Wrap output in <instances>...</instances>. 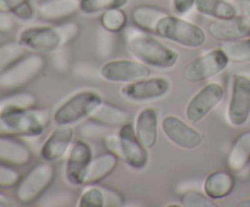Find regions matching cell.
Returning <instances> with one entry per match:
<instances>
[{
    "label": "cell",
    "mask_w": 250,
    "mask_h": 207,
    "mask_svg": "<svg viewBox=\"0 0 250 207\" xmlns=\"http://www.w3.org/2000/svg\"><path fill=\"white\" fill-rule=\"evenodd\" d=\"M78 207H106L105 188L99 184H88L77 200Z\"/></svg>",
    "instance_id": "30"
},
{
    "label": "cell",
    "mask_w": 250,
    "mask_h": 207,
    "mask_svg": "<svg viewBox=\"0 0 250 207\" xmlns=\"http://www.w3.org/2000/svg\"><path fill=\"white\" fill-rule=\"evenodd\" d=\"M229 60L221 48L212 49L195 57L186 66L183 78L188 83H204L224 72Z\"/></svg>",
    "instance_id": "8"
},
{
    "label": "cell",
    "mask_w": 250,
    "mask_h": 207,
    "mask_svg": "<svg viewBox=\"0 0 250 207\" xmlns=\"http://www.w3.org/2000/svg\"><path fill=\"white\" fill-rule=\"evenodd\" d=\"M0 11L9 12L22 21H29L37 14L32 0H0Z\"/></svg>",
    "instance_id": "29"
},
{
    "label": "cell",
    "mask_w": 250,
    "mask_h": 207,
    "mask_svg": "<svg viewBox=\"0 0 250 207\" xmlns=\"http://www.w3.org/2000/svg\"><path fill=\"white\" fill-rule=\"evenodd\" d=\"M250 117V77L236 73L231 79L226 118L232 127H243Z\"/></svg>",
    "instance_id": "10"
},
{
    "label": "cell",
    "mask_w": 250,
    "mask_h": 207,
    "mask_svg": "<svg viewBox=\"0 0 250 207\" xmlns=\"http://www.w3.org/2000/svg\"><path fill=\"white\" fill-rule=\"evenodd\" d=\"M227 167L231 172L239 173L250 165V131L239 134L226 158Z\"/></svg>",
    "instance_id": "24"
},
{
    "label": "cell",
    "mask_w": 250,
    "mask_h": 207,
    "mask_svg": "<svg viewBox=\"0 0 250 207\" xmlns=\"http://www.w3.org/2000/svg\"><path fill=\"white\" fill-rule=\"evenodd\" d=\"M46 68L43 54L28 53L0 73V90L19 92L37 79Z\"/></svg>",
    "instance_id": "5"
},
{
    "label": "cell",
    "mask_w": 250,
    "mask_h": 207,
    "mask_svg": "<svg viewBox=\"0 0 250 207\" xmlns=\"http://www.w3.org/2000/svg\"><path fill=\"white\" fill-rule=\"evenodd\" d=\"M171 80L166 77H146L127 83L120 89L122 97L131 102H149L163 99L170 93Z\"/></svg>",
    "instance_id": "14"
},
{
    "label": "cell",
    "mask_w": 250,
    "mask_h": 207,
    "mask_svg": "<svg viewBox=\"0 0 250 207\" xmlns=\"http://www.w3.org/2000/svg\"><path fill=\"white\" fill-rule=\"evenodd\" d=\"M194 10L212 19H232L239 15L236 5L227 0H195Z\"/></svg>",
    "instance_id": "25"
},
{
    "label": "cell",
    "mask_w": 250,
    "mask_h": 207,
    "mask_svg": "<svg viewBox=\"0 0 250 207\" xmlns=\"http://www.w3.org/2000/svg\"><path fill=\"white\" fill-rule=\"evenodd\" d=\"M150 75V67L136 58H114L104 62L99 68L100 78L112 84H127Z\"/></svg>",
    "instance_id": "12"
},
{
    "label": "cell",
    "mask_w": 250,
    "mask_h": 207,
    "mask_svg": "<svg viewBox=\"0 0 250 207\" xmlns=\"http://www.w3.org/2000/svg\"><path fill=\"white\" fill-rule=\"evenodd\" d=\"M15 19L9 12L0 11V33H9L14 29Z\"/></svg>",
    "instance_id": "39"
},
{
    "label": "cell",
    "mask_w": 250,
    "mask_h": 207,
    "mask_svg": "<svg viewBox=\"0 0 250 207\" xmlns=\"http://www.w3.org/2000/svg\"><path fill=\"white\" fill-rule=\"evenodd\" d=\"M103 101V96L97 90H81L61 102L54 111L51 119L55 124L75 126L89 118Z\"/></svg>",
    "instance_id": "6"
},
{
    "label": "cell",
    "mask_w": 250,
    "mask_h": 207,
    "mask_svg": "<svg viewBox=\"0 0 250 207\" xmlns=\"http://www.w3.org/2000/svg\"><path fill=\"white\" fill-rule=\"evenodd\" d=\"M128 23V17H127L126 12L120 9H111L107 11L103 12L100 16V24L104 31L110 32V33H120V32L125 31Z\"/></svg>",
    "instance_id": "31"
},
{
    "label": "cell",
    "mask_w": 250,
    "mask_h": 207,
    "mask_svg": "<svg viewBox=\"0 0 250 207\" xmlns=\"http://www.w3.org/2000/svg\"><path fill=\"white\" fill-rule=\"evenodd\" d=\"M58 26L59 28H60L61 34H62L65 45H68V44L72 43V41L77 38L78 34H80V26H78V23H76V22L65 21L59 23Z\"/></svg>",
    "instance_id": "36"
},
{
    "label": "cell",
    "mask_w": 250,
    "mask_h": 207,
    "mask_svg": "<svg viewBox=\"0 0 250 207\" xmlns=\"http://www.w3.org/2000/svg\"><path fill=\"white\" fill-rule=\"evenodd\" d=\"M181 204L183 207H216L214 200L210 199L204 191L188 190L181 196Z\"/></svg>",
    "instance_id": "34"
},
{
    "label": "cell",
    "mask_w": 250,
    "mask_h": 207,
    "mask_svg": "<svg viewBox=\"0 0 250 207\" xmlns=\"http://www.w3.org/2000/svg\"><path fill=\"white\" fill-rule=\"evenodd\" d=\"M37 97L31 93L12 92L6 96L0 97V114L4 112L36 107Z\"/></svg>",
    "instance_id": "27"
},
{
    "label": "cell",
    "mask_w": 250,
    "mask_h": 207,
    "mask_svg": "<svg viewBox=\"0 0 250 207\" xmlns=\"http://www.w3.org/2000/svg\"><path fill=\"white\" fill-rule=\"evenodd\" d=\"M75 140V129L73 126L55 124V128L51 131L48 138L41 148V157L43 161L56 162L60 161L70 150Z\"/></svg>",
    "instance_id": "16"
},
{
    "label": "cell",
    "mask_w": 250,
    "mask_h": 207,
    "mask_svg": "<svg viewBox=\"0 0 250 207\" xmlns=\"http://www.w3.org/2000/svg\"><path fill=\"white\" fill-rule=\"evenodd\" d=\"M24 54H27V50L17 40L0 44V73L7 70Z\"/></svg>",
    "instance_id": "33"
},
{
    "label": "cell",
    "mask_w": 250,
    "mask_h": 207,
    "mask_svg": "<svg viewBox=\"0 0 250 207\" xmlns=\"http://www.w3.org/2000/svg\"><path fill=\"white\" fill-rule=\"evenodd\" d=\"M168 12L158 6L151 5H139L134 7L131 12L132 23L138 28L154 34L159 21Z\"/></svg>",
    "instance_id": "26"
},
{
    "label": "cell",
    "mask_w": 250,
    "mask_h": 207,
    "mask_svg": "<svg viewBox=\"0 0 250 207\" xmlns=\"http://www.w3.org/2000/svg\"><path fill=\"white\" fill-rule=\"evenodd\" d=\"M104 146L132 169L143 170L148 166V149L139 141L132 122L120 127L117 133L105 136Z\"/></svg>",
    "instance_id": "3"
},
{
    "label": "cell",
    "mask_w": 250,
    "mask_h": 207,
    "mask_svg": "<svg viewBox=\"0 0 250 207\" xmlns=\"http://www.w3.org/2000/svg\"><path fill=\"white\" fill-rule=\"evenodd\" d=\"M133 126L139 141L148 150L155 148L159 138V129H160L158 111L154 107H144L137 113Z\"/></svg>",
    "instance_id": "18"
},
{
    "label": "cell",
    "mask_w": 250,
    "mask_h": 207,
    "mask_svg": "<svg viewBox=\"0 0 250 207\" xmlns=\"http://www.w3.org/2000/svg\"><path fill=\"white\" fill-rule=\"evenodd\" d=\"M105 192H106V207H120L125 205V197L121 192L117 190L109 189L105 188Z\"/></svg>",
    "instance_id": "38"
},
{
    "label": "cell",
    "mask_w": 250,
    "mask_h": 207,
    "mask_svg": "<svg viewBox=\"0 0 250 207\" xmlns=\"http://www.w3.org/2000/svg\"><path fill=\"white\" fill-rule=\"evenodd\" d=\"M247 11H248L249 16H250V1L248 2V6H247Z\"/></svg>",
    "instance_id": "42"
},
{
    "label": "cell",
    "mask_w": 250,
    "mask_h": 207,
    "mask_svg": "<svg viewBox=\"0 0 250 207\" xmlns=\"http://www.w3.org/2000/svg\"><path fill=\"white\" fill-rule=\"evenodd\" d=\"M220 48L224 50L229 62L250 63V37L231 41H222Z\"/></svg>",
    "instance_id": "28"
},
{
    "label": "cell",
    "mask_w": 250,
    "mask_h": 207,
    "mask_svg": "<svg viewBox=\"0 0 250 207\" xmlns=\"http://www.w3.org/2000/svg\"><path fill=\"white\" fill-rule=\"evenodd\" d=\"M129 0H80V12L92 16L111 9L124 7Z\"/></svg>",
    "instance_id": "32"
},
{
    "label": "cell",
    "mask_w": 250,
    "mask_h": 207,
    "mask_svg": "<svg viewBox=\"0 0 250 207\" xmlns=\"http://www.w3.org/2000/svg\"><path fill=\"white\" fill-rule=\"evenodd\" d=\"M125 41L132 57L150 68L171 70L180 60L177 51L134 24L125 28Z\"/></svg>",
    "instance_id": "1"
},
{
    "label": "cell",
    "mask_w": 250,
    "mask_h": 207,
    "mask_svg": "<svg viewBox=\"0 0 250 207\" xmlns=\"http://www.w3.org/2000/svg\"><path fill=\"white\" fill-rule=\"evenodd\" d=\"M88 121L97 126L105 127V128H120L124 124L131 122V118L126 110L110 104V102L103 101L97 107V110L90 114Z\"/></svg>",
    "instance_id": "22"
},
{
    "label": "cell",
    "mask_w": 250,
    "mask_h": 207,
    "mask_svg": "<svg viewBox=\"0 0 250 207\" xmlns=\"http://www.w3.org/2000/svg\"><path fill=\"white\" fill-rule=\"evenodd\" d=\"M21 178V174L15 169L14 166L0 162V188L2 189L16 188Z\"/></svg>",
    "instance_id": "35"
},
{
    "label": "cell",
    "mask_w": 250,
    "mask_h": 207,
    "mask_svg": "<svg viewBox=\"0 0 250 207\" xmlns=\"http://www.w3.org/2000/svg\"><path fill=\"white\" fill-rule=\"evenodd\" d=\"M160 131L172 145L182 150H195L204 141L203 134L192 123L175 114H167L161 119Z\"/></svg>",
    "instance_id": "11"
},
{
    "label": "cell",
    "mask_w": 250,
    "mask_h": 207,
    "mask_svg": "<svg viewBox=\"0 0 250 207\" xmlns=\"http://www.w3.org/2000/svg\"><path fill=\"white\" fill-rule=\"evenodd\" d=\"M80 12V0H49L37 7L39 19L49 23H61Z\"/></svg>",
    "instance_id": "19"
},
{
    "label": "cell",
    "mask_w": 250,
    "mask_h": 207,
    "mask_svg": "<svg viewBox=\"0 0 250 207\" xmlns=\"http://www.w3.org/2000/svg\"><path fill=\"white\" fill-rule=\"evenodd\" d=\"M195 0H171V7L173 14L177 16H185L192 9H194Z\"/></svg>",
    "instance_id": "37"
},
{
    "label": "cell",
    "mask_w": 250,
    "mask_h": 207,
    "mask_svg": "<svg viewBox=\"0 0 250 207\" xmlns=\"http://www.w3.org/2000/svg\"><path fill=\"white\" fill-rule=\"evenodd\" d=\"M16 40L31 53H54L65 46L62 34L58 24L26 27L20 31Z\"/></svg>",
    "instance_id": "9"
},
{
    "label": "cell",
    "mask_w": 250,
    "mask_h": 207,
    "mask_svg": "<svg viewBox=\"0 0 250 207\" xmlns=\"http://www.w3.org/2000/svg\"><path fill=\"white\" fill-rule=\"evenodd\" d=\"M236 179L233 174L227 170H215L209 173L203 183V190L214 201L226 199L233 192Z\"/></svg>",
    "instance_id": "20"
},
{
    "label": "cell",
    "mask_w": 250,
    "mask_h": 207,
    "mask_svg": "<svg viewBox=\"0 0 250 207\" xmlns=\"http://www.w3.org/2000/svg\"><path fill=\"white\" fill-rule=\"evenodd\" d=\"M50 117L44 109H23L0 114V136L37 138L45 132Z\"/></svg>",
    "instance_id": "2"
},
{
    "label": "cell",
    "mask_w": 250,
    "mask_h": 207,
    "mask_svg": "<svg viewBox=\"0 0 250 207\" xmlns=\"http://www.w3.org/2000/svg\"><path fill=\"white\" fill-rule=\"evenodd\" d=\"M209 34L219 41H231L250 37V19L247 16L232 17V19H214L208 27Z\"/></svg>",
    "instance_id": "17"
},
{
    "label": "cell",
    "mask_w": 250,
    "mask_h": 207,
    "mask_svg": "<svg viewBox=\"0 0 250 207\" xmlns=\"http://www.w3.org/2000/svg\"><path fill=\"white\" fill-rule=\"evenodd\" d=\"M55 167L53 162L38 163L32 167L15 188V197L21 205H32L50 188L55 179Z\"/></svg>",
    "instance_id": "7"
},
{
    "label": "cell",
    "mask_w": 250,
    "mask_h": 207,
    "mask_svg": "<svg viewBox=\"0 0 250 207\" xmlns=\"http://www.w3.org/2000/svg\"><path fill=\"white\" fill-rule=\"evenodd\" d=\"M224 87L219 82H209L203 85L189 99L186 106V119L189 123L202 122L211 111H214L224 99Z\"/></svg>",
    "instance_id": "13"
},
{
    "label": "cell",
    "mask_w": 250,
    "mask_h": 207,
    "mask_svg": "<svg viewBox=\"0 0 250 207\" xmlns=\"http://www.w3.org/2000/svg\"><path fill=\"white\" fill-rule=\"evenodd\" d=\"M119 162L120 158L110 151L100 153L97 157H93L87 170V175H85L84 185L99 184L100 182L106 179L116 169Z\"/></svg>",
    "instance_id": "23"
},
{
    "label": "cell",
    "mask_w": 250,
    "mask_h": 207,
    "mask_svg": "<svg viewBox=\"0 0 250 207\" xmlns=\"http://www.w3.org/2000/svg\"><path fill=\"white\" fill-rule=\"evenodd\" d=\"M238 206L239 207H250V197L242 200V201L238 204Z\"/></svg>",
    "instance_id": "41"
},
{
    "label": "cell",
    "mask_w": 250,
    "mask_h": 207,
    "mask_svg": "<svg viewBox=\"0 0 250 207\" xmlns=\"http://www.w3.org/2000/svg\"><path fill=\"white\" fill-rule=\"evenodd\" d=\"M31 160L32 151L20 138L0 136V162L10 166H26Z\"/></svg>",
    "instance_id": "21"
},
{
    "label": "cell",
    "mask_w": 250,
    "mask_h": 207,
    "mask_svg": "<svg viewBox=\"0 0 250 207\" xmlns=\"http://www.w3.org/2000/svg\"><path fill=\"white\" fill-rule=\"evenodd\" d=\"M154 36L172 41L186 49H199L207 41L204 29L175 14L165 15L159 21Z\"/></svg>",
    "instance_id": "4"
},
{
    "label": "cell",
    "mask_w": 250,
    "mask_h": 207,
    "mask_svg": "<svg viewBox=\"0 0 250 207\" xmlns=\"http://www.w3.org/2000/svg\"><path fill=\"white\" fill-rule=\"evenodd\" d=\"M92 160L93 149L90 144L83 139L73 140L65 161L63 174L66 182L72 187L84 185L85 175Z\"/></svg>",
    "instance_id": "15"
},
{
    "label": "cell",
    "mask_w": 250,
    "mask_h": 207,
    "mask_svg": "<svg viewBox=\"0 0 250 207\" xmlns=\"http://www.w3.org/2000/svg\"><path fill=\"white\" fill-rule=\"evenodd\" d=\"M7 206H11V202H10V200L7 199L4 194L0 192V207H7Z\"/></svg>",
    "instance_id": "40"
}]
</instances>
